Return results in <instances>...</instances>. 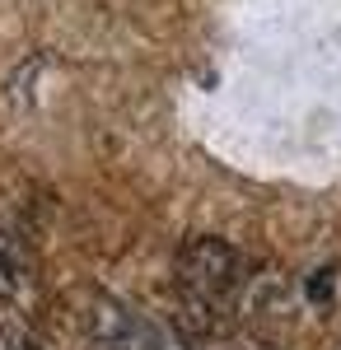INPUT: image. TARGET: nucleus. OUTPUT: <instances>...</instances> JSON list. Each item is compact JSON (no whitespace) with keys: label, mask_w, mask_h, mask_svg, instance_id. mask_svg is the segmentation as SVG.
Here are the masks:
<instances>
[{"label":"nucleus","mask_w":341,"mask_h":350,"mask_svg":"<svg viewBox=\"0 0 341 350\" xmlns=\"http://www.w3.org/2000/svg\"><path fill=\"white\" fill-rule=\"evenodd\" d=\"M178 280L192 299H225L238 285V257L220 239H192L178 252Z\"/></svg>","instance_id":"obj_1"},{"label":"nucleus","mask_w":341,"mask_h":350,"mask_svg":"<svg viewBox=\"0 0 341 350\" xmlns=\"http://www.w3.org/2000/svg\"><path fill=\"white\" fill-rule=\"evenodd\" d=\"M28 295V267L19 257V247L10 239H0V299L5 304H24Z\"/></svg>","instance_id":"obj_2"},{"label":"nucleus","mask_w":341,"mask_h":350,"mask_svg":"<svg viewBox=\"0 0 341 350\" xmlns=\"http://www.w3.org/2000/svg\"><path fill=\"white\" fill-rule=\"evenodd\" d=\"M238 350H276V346H262V341H243Z\"/></svg>","instance_id":"obj_3"}]
</instances>
